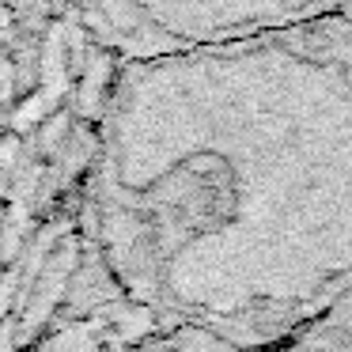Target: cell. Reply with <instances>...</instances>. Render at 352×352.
<instances>
[{
    "instance_id": "cell-1",
    "label": "cell",
    "mask_w": 352,
    "mask_h": 352,
    "mask_svg": "<svg viewBox=\"0 0 352 352\" xmlns=\"http://www.w3.org/2000/svg\"><path fill=\"white\" fill-rule=\"evenodd\" d=\"M76 27L110 61L186 54L341 16V0H69Z\"/></svg>"
},
{
    "instance_id": "cell-2",
    "label": "cell",
    "mask_w": 352,
    "mask_h": 352,
    "mask_svg": "<svg viewBox=\"0 0 352 352\" xmlns=\"http://www.w3.org/2000/svg\"><path fill=\"white\" fill-rule=\"evenodd\" d=\"M341 19L349 23V31H352V0H341Z\"/></svg>"
}]
</instances>
